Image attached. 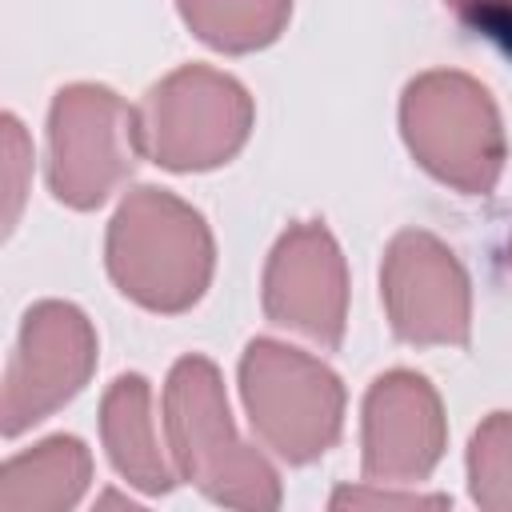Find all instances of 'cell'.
<instances>
[{
  "label": "cell",
  "mask_w": 512,
  "mask_h": 512,
  "mask_svg": "<svg viewBox=\"0 0 512 512\" xmlns=\"http://www.w3.org/2000/svg\"><path fill=\"white\" fill-rule=\"evenodd\" d=\"M104 260L112 284L132 304L172 316L188 312L204 296L216 248L204 216L192 204L168 188L140 184L120 200L108 224Z\"/></svg>",
  "instance_id": "1"
},
{
  "label": "cell",
  "mask_w": 512,
  "mask_h": 512,
  "mask_svg": "<svg viewBox=\"0 0 512 512\" xmlns=\"http://www.w3.org/2000/svg\"><path fill=\"white\" fill-rule=\"evenodd\" d=\"M164 432L176 476L224 508L268 512L280 504L276 468L240 440L224 380L208 356H180L164 384Z\"/></svg>",
  "instance_id": "2"
},
{
  "label": "cell",
  "mask_w": 512,
  "mask_h": 512,
  "mask_svg": "<svg viewBox=\"0 0 512 512\" xmlns=\"http://www.w3.org/2000/svg\"><path fill=\"white\" fill-rule=\"evenodd\" d=\"M400 132L424 172L464 196H488L504 172L496 100L468 72H424L400 96Z\"/></svg>",
  "instance_id": "3"
},
{
  "label": "cell",
  "mask_w": 512,
  "mask_h": 512,
  "mask_svg": "<svg viewBox=\"0 0 512 512\" xmlns=\"http://www.w3.org/2000/svg\"><path fill=\"white\" fill-rule=\"evenodd\" d=\"M240 396L256 436L288 464L324 456L344 428L340 376L280 340H252L240 356Z\"/></svg>",
  "instance_id": "4"
},
{
  "label": "cell",
  "mask_w": 512,
  "mask_h": 512,
  "mask_svg": "<svg viewBox=\"0 0 512 512\" xmlns=\"http://www.w3.org/2000/svg\"><path fill=\"white\" fill-rule=\"evenodd\" d=\"M140 148L168 172L228 164L252 132V96L228 72L184 64L140 100Z\"/></svg>",
  "instance_id": "5"
},
{
  "label": "cell",
  "mask_w": 512,
  "mask_h": 512,
  "mask_svg": "<svg viewBox=\"0 0 512 512\" xmlns=\"http://www.w3.org/2000/svg\"><path fill=\"white\" fill-rule=\"evenodd\" d=\"M140 148V112L104 84H68L48 112V188L60 204L100 208L132 172Z\"/></svg>",
  "instance_id": "6"
},
{
  "label": "cell",
  "mask_w": 512,
  "mask_h": 512,
  "mask_svg": "<svg viewBox=\"0 0 512 512\" xmlns=\"http://www.w3.org/2000/svg\"><path fill=\"white\" fill-rule=\"evenodd\" d=\"M92 368H96L92 320L68 300L32 304L24 312L20 340L4 372L0 432L20 436L24 428L48 420L88 384Z\"/></svg>",
  "instance_id": "7"
},
{
  "label": "cell",
  "mask_w": 512,
  "mask_h": 512,
  "mask_svg": "<svg viewBox=\"0 0 512 512\" xmlns=\"http://www.w3.org/2000/svg\"><path fill=\"white\" fill-rule=\"evenodd\" d=\"M380 296L388 324L404 344L464 348L472 336L468 272L452 248L424 228H404L388 240L380 264Z\"/></svg>",
  "instance_id": "8"
},
{
  "label": "cell",
  "mask_w": 512,
  "mask_h": 512,
  "mask_svg": "<svg viewBox=\"0 0 512 512\" xmlns=\"http://www.w3.org/2000/svg\"><path fill=\"white\" fill-rule=\"evenodd\" d=\"M264 316L320 348H340L348 324V268L336 236L320 220L280 232L264 264Z\"/></svg>",
  "instance_id": "9"
},
{
  "label": "cell",
  "mask_w": 512,
  "mask_h": 512,
  "mask_svg": "<svg viewBox=\"0 0 512 512\" xmlns=\"http://www.w3.org/2000/svg\"><path fill=\"white\" fill-rule=\"evenodd\" d=\"M444 408L436 388L408 368H392L372 380L364 396V480L412 484L432 476L444 456Z\"/></svg>",
  "instance_id": "10"
},
{
  "label": "cell",
  "mask_w": 512,
  "mask_h": 512,
  "mask_svg": "<svg viewBox=\"0 0 512 512\" xmlns=\"http://www.w3.org/2000/svg\"><path fill=\"white\" fill-rule=\"evenodd\" d=\"M100 436L108 448L112 468L140 492L148 496H164L172 492L176 476L156 444V428H152V392L148 380L140 372L116 376L112 388L104 392L100 404Z\"/></svg>",
  "instance_id": "11"
},
{
  "label": "cell",
  "mask_w": 512,
  "mask_h": 512,
  "mask_svg": "<svg viewBox=\"0 0 512 512\" xmlns=\"http://www.w3.org/2000/svg\"><path fill=\"white\" fill-rule=\"evenodd\" d=\"M92 480V456L76 436H48L32 452L4 460L0 512H64Z\"/></svg>",
  "instance_id": "12"
},
{
  "label": "cell",
  "mask_w": 512,
  "mask_h": 512,
  "mask_svg": "<svg viewBox=\"0 0 512 512\" xmlns=\"http://www.w3.org/2000/svg\"><path fill=\"white\" fill-rule=\"evenodd\" d=\"M176 8L184 24L216 52L268 48L292 16V0H176Z\"/></svg>",
  "instance_id": "13"
},
{
  "label": "cell",
  "mask_w": 512,
  "mask_h": 512,
  "mask_svg": "<svg viewBox=\"0 0 512 512\" xmlns=\"http://www.w3.org/2000/svg\"><path fill=\"white\" fill-rule=\"evenodd\" d=\"M468 488L488 512H512V412H492L468 444Z\"/></svg>",
  "instance_id": "14"
},
{
  "label": "cell",
  "mask_w": 512,
  "mask_h": 512,
  "mask_svg": "<svg viewBox=\"0 0 512 512\" xmlns=\"http://www.w3.org/2000/svg\"><path fill=\"white\" fill-rule=\"evenodd\" d=\"M460 24H468L476 36L496 40L512 56V0H444Z\"/></svg>",
  "instance_id": "15"
},
{
  "label": "cell",
  "mask_w": 512,
  "mask_h": 512,
  "mask_svg": "<svg viewBox=\"0 0 512 512\" xmlns=\"http://www.w3.org/2000/svg\"><path fill=\"white\" fill-rule=\"evenodd\" d=\"M344 504H392V508H444L448 496H392V492H352V488H340L332 496V508H344Z\"/></svg>",
  "instance_id": "16"
},
{
  "label": "cell",
  "mask_w": 512,
  "mask_h": 512,
  "mask_svg": "<svg viewBox=\"0 0 512 512\" xmlns=\"http://www.w3.org/2000/svg\"><path fill=\"white\" fill-rule=\"evenodd\" d=\"M508 260H512V248H508Z\"/></svg>",
  "instance_id": "17"
}]
</instances>
